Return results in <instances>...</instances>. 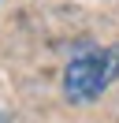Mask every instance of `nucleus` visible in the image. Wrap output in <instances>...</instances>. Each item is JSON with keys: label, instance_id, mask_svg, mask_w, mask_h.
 Segmentation results:
<instances>
[{"label": "nucleus", "instance_id": "1", "mask_svg": "<svg viewBox=\"0 0 119 123\" xmlns=\"http://www.w3.org/2000/svg\"><path fill=\"white\" fill-rule=\"evenodd\" d=\"M119 75V49H82L63 71V93L78 105L101 97Z\"/></svg>", "mask_w": 119, "mask_h": 123}]
</instances>
